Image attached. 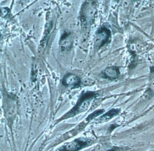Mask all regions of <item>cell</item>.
<instances>
[{
  "label": "cell",
  "instance_id": "obj_1",
  "mask_svg": "<svg viewBox=\"0 0 154 151\" xmlns=\"http://www.w3.org/2000/svg\"><path fill=\"white\" fill-rule=\"evenodd\" d=\"M97 94L93 92H88L81 95L76 105L62 117L65 119L73 117L79 113H82L88 109L93 101L97 98Z\"/></svg>",
  "mask_w": 154,
  "mask_h": 151
},
{
  "label": "cell",
  "instance_id": "obj_2",
  "mask_svg": "<svg viewBox=\"0 0 154 151\" xmlns=\"http://www.w3.org/2000/svg\"><path fill=\"white\" fill-rule=\"evenodd\" d=\"M96 14V7L94 2H86L83 5L81 18L82 22L85 24H91L93 23Z\"/></svg>",
  "mask_w": 154,
  "mask_h": 151
},
{
  "label": "cell",
  "instance_id": "obj_3",
  "mask_svg": "<svg viewBox=\"0 0 154 151\" xmlns=\"http://www.w3.org/2000/svg\"><path fill=\"white\" fill-rule=\"evenodd\" d=\"M111 38V31L105 27H102L98 30L95 38V47L100 49L107 43Z\"/></svg>",
  "mask_w": 154,
  "mask_h": 151
},
{
  "label": "cell",
  "instance_id": "obj_4",
  "mask_svg": "<svg viewBox=\"0 0 154 151\" xmlns=\"http://www.w3.org/2000/svg\"><path fill=\"white\" fill-rule=\"evenodd\" d=\"M90 144L91 142L87 139H77L60 148L58 151H78Z\"/></svg>",
  "mask_w": 154,
  "mask_h": 151
},
{
  "label": "cell",
  "instance_id": "obj_5",
  "mask_svg": "<svg viewBox=\"0 0 154 151\" xmlns=\"http://www.w3.org/2000/svg\"><path fill=\"white\" fill-rule=\"evenodd\" d=\"M81 83V79L77 76L68 74L65 76L63 79V84L65 86L76 88Z\"/></svg>",
  "mask_w": 154,
  "mask_h": 151
},
{
  "label": "cell",
  "instance_id": "obj_6",
  "mask_svg": "<svg viewBox=\"0 0 154 151\" xmlns=\"http://www.w3.org/2000/svg\"><path fill=\"white\" fill-rule=\"evenodd\" d=\"M103 77L109 79L114 80L118 77L119 75V70L118 67L112 66L106 68L102 73Z\"/></svg>",
  "mask_w": 154,
  "mask_h": 151
},
{
  "label": "cell",
  "instance_id": "obj_7",
  "mask_svg": "<svg viewBox=\"0 0 154 151\" xmlns=\"http://www.w3.org/2000/svg\"><path fill=\"white\" fill-rule=\"evenodd\" d=\"M72 46V40L70 37V34L64 33L61 38L60 46L63 51L69 50L71 49Z\"/></svg>",
  "mask_w": 154,
  "mask_h": 151
},
{
  "label": "cell",
  "instance_id": "obj_8",
  "mask_svg": "<svg viewBox=\"0 0 154 151\" xmlns=\"http://www.w3.org/2000/svg\"><path fill=\"white\" fill-rule=\"evenodd\" d=\"M119 112H120V110L118 109H112L108 112L105 113L99 119L97 120V121L100 122H103L108 121L111 119H112L113 117L118 114V113Z\"/></svg>",
  "mask_w": 154,
  "mask_h": 151
},
{
  "label": "cell",
  "instance_id": "obj_9",
  "mask_svg": "<svg viewBox=\"0 0 154 151\" xmlns=\"http://www.w3.org/2000/svg\"><path fill=\"white\" fill-rule=\"evenodd\" d=\"M117 148L108 145H99L97 146L92 151H116Z\"/></svg>",
  "mask_w": 154,
  "mask_h": 151
},
{
  "label": "cell",
  "instance_id": "obj_10",
  "mask_svg": "<svg viewBox=\"0 0 154 151\" xmlns=\"http://www.w3.org/2000/svg\"><path fill=\"white\" fill-rule=\"evenodd\" d=\"M103 110H97V111L94 112L93 113H91L90 116L87 117V120L88 121H90V120H92L93 119L95 118L96 117H97L98 116H99L100 114H101V113H103Z\"/></svg>",
  "mask_w": 154,
  "mask_h": 151
},
{
  "label": "cell",
  "instance_id": "obj_11",
  "mask_svg": "<svg viewBox=\"0 0 154 151\" xmlns=\"http://www.w3.org/2000/svg\"><path fill=\"white\" fill-rule=\"evenodd\" d=\"M151 72H153V73H154V67H151Z\"/></svg>",
  "mask_w": 154,
  "mask_h": 151
}]
</instances>
